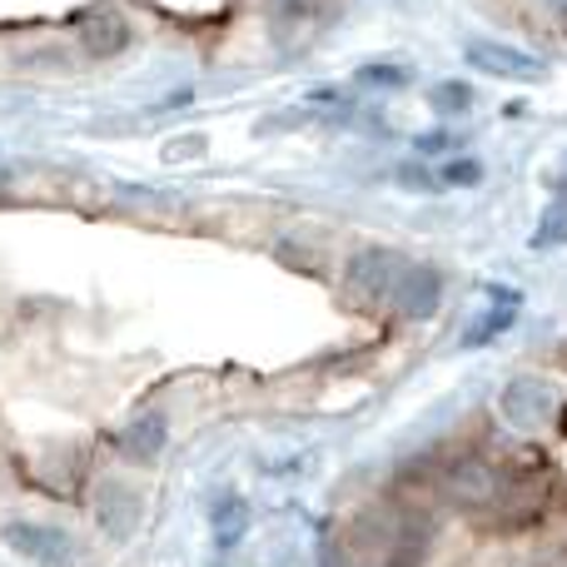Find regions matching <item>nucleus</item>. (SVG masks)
Listing matches in <instances>:
<instances>
[{
	"mask_svg": "<svg viewBox=\"0 0 567 567\" xmlns=\"http://www.w3.org/2000/svg\"><path fill=\"white\" fill-rule=\"evenodd\" d=\"M463 55H468V65L483 70V75L523 80V85L543 80V60L528 55V50H518V45H498V40H468V45H463Z\"/></svg>",
	"mask_w": 567,
	"mask_h": 567,
	"instance_id": "obj_4",
	"label": "nucleus"
},
{
	"mask_svg": "<svg viewBox=\"0 0 567 567\" xmlns=\"http://www.w3.org/2000/svg\"><path fill=\"white\" fill-rule=\"evenodd\" d=\"M478 179H483V165H473V159L449 165V185H478Z\"/></svg>",
	"mask_w": 567,
	"mask_h": 567,
	"instance_id": "obj_16",
	"label": "nucleus"
},
{
	"mask_svg": "<svg viewBox=\"0 0 567 567\" xmlns=\"http://www.w3.org/2000/svg\"><path fill=\"white\" fill-rule=\"evenodd\" d=\"M403 269H409V259L393 255V249H359V255L343 265V289L359 303L379 309V303H393V289H399Z\"/></svg>",
	"mask_w": 567,
	"mask_h": 567,
	"instance_id": "obj_2",
	"label": "nucleus"
},
{
	"mask_svg": "<svg viewBox=\"0 0 567 567\" xmlns=\"http://www.w3.org/2000/svg\"><path fill=\"white\" fill-rule=\"evenodd\" d=\"M488 299H493V303L483 309V319L473 323L468 333H463V349H483V343H493L513 319H518V303H523L518 289H488Z\"/></svg>",
	"mask_w": 567,
	"mask_h": 567,
	"instance_id": "obj_9",
	"label": "nucleus"
},
{
	"mask_svg": "<svg viewBox=\"0 0 567 567\" xmlns=\"http://www.w3.org/2000/svg\"><path fill=\"white\" fill-rule=\"evenodd\" d=\"M6 543L20 553V558L35 563H70V538L60 528H45V523H6Z\"/></svg>",
	"mask_w": 567,
	"mask_h": 567,
	"instance_id": "obj_6",
	"label": "nucleus"
},
{
	"mask_svg": "<svg viewBox=\"0 0 567 567\" xmlns=\"http://www.w3.org/2000/svg\"><path fill=\"white\" fill-rule=\"evenodd\" d=\"M159 449H165V419H159V413H145V419H135L125 429V453L130 458L150 463V458H159Z\"/></svg>",
	"mask_w": 567,
	"mask_h": 567,
	"instance_id": "obj_10",
	"label": "nucleus"
},
{
	"mask_svg": "<svg viewBox=\"0 0 567 567\" xmlns=\"http://www.w3.org/2000/svg\"><path fill=\"white\" fill-rule=\"evenodd\" d=\"M498 409H503V423H508V429L543 433V429H553V423H558L563 399H558V389H553L548 379H538V373H518V379L503 389Z\"/></svg>",
	"mask_w": 567,
	"mask_h": 567,
	"instance_id": "obj_1",
	"label": "nucleus"
},
{
	"mask_svg": "<svg viewBox=\"0 0 567 567\" xmlns=\"http://www.w3.org/2000/svg\"><path fill=\"white\" fill-rule=\"evenodd\" d=\"M95 518H100V528H105L110 538H130L135 523H140V493L130 488V483H120V478H105L100 483V493H95Z\"/></svg>",
	"mask_w": 567,
	"mask_h": 567,
	"instance_id": "obj_5",
	"label": "nucleus"
},
{
	"mask_svg": "<svg viewBox=\"0 0 567 567\" xmlns=\"http://www.w3.org/2000/svg\"><path fill=\"white\" fill-rule=\"evenodd\" d=\"M359 75L369 80V85H403V80H409L403 70H389V65H363Z\"/></svg>",
	"mask_w": 567,
	"mask_h": 567,
	"instance_id": "obj_15",
	"label": "nucleus"
},
{
	"mask_svg": "<svg viewBox=\"0 0 567 567\" xmlns=\"http://www.w3.org/2000/svg\"><path fill=\"white\" fill-rule=\"evenodd\" d=\"M439 483H443V493H449V503H458V508H493L498 493H503V473L493 468V463H483V458L443 463Z\"/></svg>",
	"mask_w": 567,
	"mask_h": 567,
	"instance_id": "obj_3",
	"label": "nucleus"
},
{
	"mask_svg": "<svg viewBox=\"0 0 567 567\" xmlns=\"http://www.w3.org/2000/svg\"><path fill=\"white\" fill-rule=\"evenodd\" d=\"M413 145H419V155H443L453 140H449V130H429V135H419Z\"/></svg>",
	"mask_w": 567,
	"mask_h": 567,
	"instance_id": "obj_17",
	"label": "nucleus"
},
{
	"mask_svg": "<svg viewBox=\"0 0 567 567\" xmlns=\"http://www.w3.org/2000/svg\"><path fill=\"white\" fill-rule=\"evenodd\" d=\"M399 179H403V189H439L429 179V169H419V165H399Z\"/></svg>",
	"mask_w": 567,
	"mask_h": 567,
	"instance_id": "obj_18",
	"label": "nucleus"
},
{
	"mask_svg": "<svg viewBox=\"0 0 567 567\" xmlns=\"http://www.w3.org/2000/svg\"><path fill=\"white\" fill-rule=\"evenodd\" d=\"M245 533H249V503L229 493L225 503H215V543L219 548H235Z\"/></svg>",
	"mask_w": 567,
	"mask_h": 567,
	"instance_id": "obj_11",
	"label": "nucleus"
},
{
	"mask_svg": "<svg viewBox=\"0 0 567 567\" xmlns=\"http://www.w3.org/2000/svg\"><path fill=\"white\" fill-rule=\"evenodd\" d=\"M269 10H275L279 20H289V25H299V20H309L313 10H319V0H269Z\"/></svg>",
	"mask_w": 567,
	"mask_h": 567,
	"instance_id": "obj_14",
	"label": "nucleus"
},
{
	"mask_svg": "<svg viewBox=\"0 0 567 567\" xmlns=\"http://www.w3.org/2000/svg\"><path fill=\"white\" fill-rule=\"evenodd\" d=\"M429 100H433V110H443V115H463V110H468V100H473V90L458 85V80H443V85L429 90Z\"/></svg>",
	"mask_w": 567,
	"mask_h": 567,
	"instance_id": "obj_13",
	"label": "nucleus"
},
{
	"mask_svg": "<svg viewBox=\"0 0 567 567\" xmlns=\"http://www.w3.org/2000/svg\"><path fill=\"white\" fill-rule=\"evenodd\" d=\"M80 25V40H85L90 55H120V50L130 45V25L115 16V10H85V16L75 20Z\"/></svg>",
	"mask_w": 567,
	"mask_h": 567,
	"instance_id": "obj_8",
	"label": "nucleus"
},
{
	"mask_svg": "<svg viewBox=\"0 0 567 567\" xmlns=\"http://www.w3.org/2000/svg\"><path fill=\"white\" fill-rule=\"evenodd\" d=\"M439 299H443V279H439V269H429V265H409L399 289H393V309L409 313V319H429V313L439 309Z\"/></svg>",
	"mask_w": 567,
	"mask_h": 567,
	"instance_id": "obj_7",
	"label": "nucleus"
},
{
	"mask_svg": "<svg viewBox=\"0 0 567 567\" xmlns=\"http://www.w3.org/2000/svg\"><path fill=\"white\" fill-rule=\"evenodd\" d=\"M553 10H558V20L567 25V0H553Z\"/></svg>",
	"mask_w": 567,
	"mask_h": 567,
	"instance_id": "obj_19",
	"label": "nucleus"
},
{
	"mask_svg": "<svg viewBox=\"0 0 567 567\" xmlns=\"http://www.w3.org/2000/svg\"><path fill=\"white\" fill-rule=\"evenodd\" d=\"M567 245V199L558 195L548 205V215H543V225L533 229V249H558Z\"/></svg>",
	"mask_w": 567,
	"mask_h": 567,
	"instance_id": "obj_12",
	"label": "nucleus"
}]
</instances>
